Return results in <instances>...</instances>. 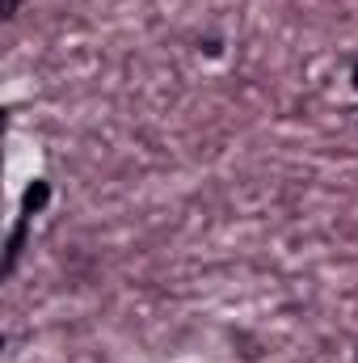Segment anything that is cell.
Instances as JSON below:
<instances>
[{"mask_svg":"<svg viewBox=\"0 0 358 363\" xmlns=\"http://www.w3.org/2000/svg\"><path fill=\"white\" fill-rule=\"evenodd\" d=\"M47 194H51V190H47V182H38V186H30V194H25V211H38V207L47 203Z\"/></svg>","mask_w":358,"mask_h":363,"instance_id":"cell-1","label":"cell"},{"mask_svg":"<svg viewBox=\"0 0 358 363\" xmlns=\"http://www.w3.org/2000/svg\"><path fill=\"white\" fill-rule=\"evenodd\" d=\"M354 89H358V64H354Z\"/></svg>","mask_w":358,"mask_h":363,"instance_id":"cell-3","label":"cell"},{"mask_svg":"<svg viewBox=\"0 0 358 363\" xmlns=\"http://www.w3.org/2000/svg\"><path fill=\"white\" fill-rule=\"evenodd\" d=\"M17 9H21V0H4V9H0V13H4V17H17Z\"/></svg>","mask_w":358,"mask_h":363,"instance_id":"cell-2","label":"cell"}]
</instances>
